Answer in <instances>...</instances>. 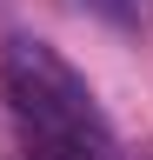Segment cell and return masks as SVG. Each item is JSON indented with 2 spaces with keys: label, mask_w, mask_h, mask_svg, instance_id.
I'll use <instances>...</instances> for the list:
<instances>
[{
  "label": "cell",
  "mask_w": 153,
  "mask_h": 160,
  "mask_svg": "<svg viewBox=\"0 0 153 160\" xmlns=\"http://www.w3.org/2000/svg\"><path fill=\"white\" fill-rule=\"evenodd\" d=\"M0 93L13 100V113L33 127V140H113L100 107H93V93H87V80L53 47H40V40H7Z\"/></svg>",
  "instance_id": "cell-1"
}]
</instances>
